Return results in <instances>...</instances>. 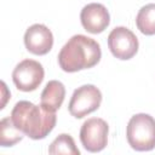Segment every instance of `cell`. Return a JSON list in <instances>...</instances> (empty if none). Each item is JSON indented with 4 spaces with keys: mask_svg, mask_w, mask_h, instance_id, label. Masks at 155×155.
I'll list each match as a JSON object with an SVG mask.
<instances>
[{
    "mask_svg": "<svg viewBox=\"0 0 155 155\" xmlns=\"http://www.w3.org/2000/svg\"><path fill=\"white\" fill-rule=\"evenodd\" d=\"M23 132H21L11 117H4L0 121V145L1 147H13L23 139Z\"/></svg>",
    "mask_w": 155,
    "mask_h": 155,
    "instance_id": "7c38bea8",
    "label": "cell"
},
{
    "mask_svg": "<svg viewBox=\"0 0 155 155\" xmlns=\"http://www.w3.org/2000/svg\"><path fill=\"white\" fill-rule=\"evenodd\" d=\"M44 68L41 63L34 59H23L12 71V81L19 91H35L44 80Z\"/></svg>",
    "mask_w": 155,
    "mask_h": 155,
    "instance_id": "5b68a950",
    "label": "cell"
},
{
    "mask_svg": "<svg viewBox=\"0 0 155 155\" xmlns=\"http://www.w3.org/2000/svg\"><path fill=\"white\" fill-rule=\"evenodd\" d=\"M101 103L102 92L94 85H82L73 92L68 110L74 117L82 119L97 110Z\"/></svg>",
    "mask_w": 155,
    "mask_h": 155,
    "instance_id": "277c9868",
    "label": "cell"
},
{
    "mask_svg": "<svg viewBox=\"0 0 155 155\" xmlns=\"http://www.w3.org/2000/svg\"><path fill=\"white\" fill-rule=\"evenodd\" d=\"M24 45L30 53L36 56H44L48 53L53 46L52 31L46 25L35 23L25 30Z\"/></svg>",
    "mask_w": 155,
    "mask_h": 155,
    "instance_id": "ba28073f",
    "label": "cell"
},
{
    "mask_svg": "<svg viewBox=\"0 0 155 155\" xmlns=\"http://www.w3.org/2000/svg\"><path fill=\"white\" fill-rule=\"evenodd\" d=\"M127 142L137 151H149L155 148V119L145 113L133 115L126 127Z\"/></svg>",
    "mask_w": 155,
    "mask_h": 155,
    "instance_id": "3957f363",
    "label": "cell"
},
{
    "mask_svg": "<svg viewBox=\"0 0 155 155\" xmlns=\"http://www.w3.org/2000/svg\"><path fill=\"white\" fill-rule=\"evenodd\" d=\"M50 154H68V155H79L80 150L76 148L75 142L70 134L62 133L59 134L48 148Z\"/></svg>",
    "mask_w": 155,
    "mask_h": 155,
    "instance_id": "4fadbf2b",
    "label": "cell"
},
{
    "mask_svg": "<svg viewBox=\"0 0 155 155\" xmlns=\"http://www.w3.org/2000/svg\"><path fill=\"white\" fill-rule=\"evenodd\" d=\"M109 126L101 117L87 119L80 130L82 147L90 153H98L107 147Z\"/></svg>",
    "mask_w": 155,
    "mask_h": 155,
    "instance_id": "8992f818",
    "label": "cell"
},
{
    "mask_svg": "<svg viewBox=\"0 0 155 155\" xmlns=\"http://www.w3.org/2000/svg\"><path fill=\"white\" fill-rule=\"evenodd\" d=\"M102 57L99 44L86 35L71 36L58 53V64L67 73H75L94 67Z\"/></svg>",
    "mask_w": 155,
    "mask_h": 155,
    "instance_id": "7a4b0ae2",
    "label": "cell"
},
{
    "mask_svg": "<svg viewBox=\"0 0 155 155\" xmlns=\"http://www.w3.org/2000/svg\"><path fill=\"white\" fill-rule=\"evenodd\" d=\"M65 97V87L58 80H51L41 92V105L50 111L58 110Z\"/></svg>",
    "mask_w": 155,
    "mask_h": 155,
    "instance_id": "30bf717a",
    "label": "cell"
},
{
    "mask_svg": "<svg viewBox=\"0 0 155 155\" xmlns=\"http://www.w3.org/2000/svg\"><path fill=\"white\" fill-rule=\"evenodd\" d=\"M15 126L31 139H44L56 126L57 116L41 104L35 105L29 101H19L11 111Z\"/></svg>",
    "mask_w": 155,
    "mask_h": 155,
    "instance_id": "6da1fadb",
    "label": "cell"
},
{
    "mask_svg": "<svg viewBox=\"0 0 155 155\" xmlns=\"http://www.w3.org/2000/svg\"><path fill=\"white\" fill-rule=\"evenodd\" d=\"M136 24L142 34L155 35V4H148L138 11Z\"/></svg>",
    "mask_w": 155,
    "mask_h": 155,
    "instance_id": "8fae6325",
    "label": "cell"
},
{
    "mask_svg": "<svg viewBox=\"0 0 155 155\" xmlns=\"http://www.w3.org/2000/svg\"><path fill=\"white\" fill-rule=\"evenodd\" d=\"M138 39L132 30L126 27H116L108 35V47L114 57L127 61L138 51Z\"/></svg>",
    "mask_w": 155,
    "mask_h": 155,
    "instance_id": "52a82bcc",
    "label": "cell"
},
{
    "mask_svg": "<svg viewBox=\"0 0 155 155\" xmlns=\"http://www.w3.org/2000/svg\"><path fill=\"white\" fill-rule=\"evenodd\" d=\"M80 21L84 29L91 34H99L107 29L110 23V16L107 7L98 2H91L84 6L80 13Z\"/></svg>",
    "mask_w": 155,
    "mask_h": 155,
    "instance_id": "9c48e42d",
    "label": "cell"
}]
</instances>
